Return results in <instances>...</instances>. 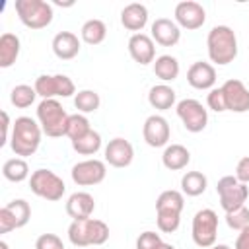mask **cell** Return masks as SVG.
Listing matches in <instances>:
<instances>
[{
    "label": "cell",
    "instance_id": "7402d4cb",
    "mask_svg": "<svg viewBox=\"0 0 249 249\" xmlns=\"http://www.w3.org/2000/svg\"><path fill=\"white\" fill-rule=\"evenodd\" d=\"M121 23L128 31H136V33L142 31L148 23V8L144 4H136V2L124 6L121 12Z\"/></svg>",
    "mask_w": 249,
    "mask_h": 249
},
{
    "label": "cell",
    "instance_id": "8fae6325",
    "mask_svg": "<svg viewBox=\"0 0 249 249\" xmlns=\"http://www.w3.org/2000/svg\"><path fill=\"white\" fill-rule=\"evenodd\" d=\"M31 218V206L23 198H16L0 208V233L23 228Z\"/></svg>",
    "mask_w": 249,
    "mask_h": 249
},
{
    "label": "cell",
    "instance_id": "8992f818",
    "mask_svg": "<svg viewBox=\"0 0 249 249\" xmlns=\"http://www.w3.org/2000/svg\"><path fill=\"white\" fill-rule=\"evenodd\" d=\"M29 187H31V193L45 198V200H51V202H56L62 198L64 191H66V185L64 181L51 169H37L31 173L29 177Z\"/></svg>",
    "mask_w": 249,
    "mask_h": 249
},
{
    "label": "cell",
    "instance_id": "1f68e13d",
    "mask_svg": "<svg viewBox=\"0 0 249 249\" xmlns=\"http://www.w3.org/2000/svg\"><path fill=\"white\" fill-rule=\"evenodd\" d=\"M74 105L76 109L84 115V113H95L101 105V99H99V93L93 91V89H82L74 95Z\"/></svg>",
    "mask_w": 249,
    "mask_h": 249
},
{
    "label": "cell",
    "instance_id": "2e32d148",
    "mask_svg": "<svg viewBox=\"0 0 249 249\" xmlns=\"http://www.w3.org/2000/svg\"><path fill=\"white\" fill-rule=\"evenodd\" d=\"M128 54L132 56L134 62L146 66L156 60V45L154 39L146 33H134L128 39Z\"/></svg>",
    "mask_w": 249,
    "mask_h": 249
},
{
    "label": "cell",
    "instance_id": "7bdbcfd3",
    "mask_svg": "<svg viewBox=\"0 0 249 249\" xmlns=\"http://www.w3.org/2000/svg\"><path fill=\"white\" fill-rule=\"evenodd\" d=\"M208 249H231L230 245H226V243H214L212 247H208Z\"/></svg>",
    "mask_w": 249,
    "mask_h": 249
},
{
    "label": "cell",
    "instance_id": "836d02e7",
    "mask_svg": "<svg viewBox=\"0 0 249 249\" xmlns=\"http://www.w3.org/2000/svg\"><path fill=\"white\" fill-rule=\"evenodd\" d=\"M35 97H37L35 88L27 86V84H19V86H16V88L10 91V101H12V105L18 107V109H25V107L33 105Z\"/></svg>",
    "mask_w": 249,
    "mask_h": 249
},
{
    "label": "cell",
    "instance_id": "83f0119b",
    "mask_svg": "<svg viewBox=\"0 0 249 249\" xmlns=\"http://www.w3.org/2000/svg\"><path fill=\"white\" fill-rule=\"evenodd\" d=\"M206 187H208V179L200 171H187L181 177V191L187 196H198L206 191Z\"/></svg>",
    "mask_w": 249,
    "mask_h": 249
},
{
    "label": "cell",
    "instance_id": "74e56055",
    "mask_svg": "<svg viewBox=\"0 0 249 249\" xmlns=\"http://www.w3.org/2000/svg\"><path fill=\"white\" fill-rule=\"evenodd\" d=\"M161 237L156 231H142L136 239V249H158L161 245Z\"/></svg>",
    "mask_w": 249,
    "mask_h": 249
},
{
    "label": "cell",
    "instance_id": "cb8c5ba5",
    "mask_svg": "<svg viewBox=\"0 0 249 249\" xmlns=\"http://www.w3.org/2000/svg\"><path fill=\"white\" fill-rule=\"evenodd\" d=\"M148 103L158 111H167L175 105V89L167 84L152 86L148 91Z\"/></svg>",
    "mask_w": 249,
    "mask_h": 249
},
{
    "label": "cell",
    "instance_id": "e0dca14e",
    "mask_svg": "<svg viewBox=\"0 0 249 249\" xmlns=\"http://www.w3.org/2000/svg\"><path fill=\"white\" fill-rule=\"evenodd\" d=\"M134 158V148L124 138H113L105 146V161L113 167H128Z\"/></svg>",
    "mask_w": 249,
    "mask_h": 249
},
{
    "label": "cell",
    "instance_id": "8d00e7d4",
    "mask_svg": "<svg viewBox=\"0 0 249 249\" xmlns=\"http://www.w3.org/2000/svg\"><path fill=\"white\" fill-rule=\"evenodd\" d=\"M156 222H158V230L160 231L173 233V231H177V228L181 224V216L179 214H158Z\"/></svg>",
    "mask_w": 249,
    "mask_h": 249
},
{
    "label": "cell",
    "instance_id": "ac0fdd59",
    "mask_svg": "<svg viewBox=\"0 0 249 249\" xmlns=\"http://www.w3.org/2000/svg\"><path fill=\"white\" fill-rule=\"evenodd\" d=\"M187 82L195 89H212L216 84V68L210 62H193L187 70Z\"/></svg>",
    "mask_w": 249,
    "mask_h": 249
},
{
    "label": "cell",
    "instance_id": "7a4b0ae2",
    "mask_svg": "<svg viewBox=\"0 0 249 249\" xmlns=\"http://www.w3.org/2000/svg\"><path fill=\"white\" fill-rule=\"evenodd\" d=\"M206 47H208L210 60L220 66L233 62L237 56V37H235L233 29L228 25H214L208 31Z\"/></svg>",
    "mask_w": 249,
    "mask_h": 249
},
{
    "label": "cell",
    "instance_id": "ee69618b",
    "mask_svg": "<svg viewBox=\"0 0 249 249\" xmlns=\"http://www.w3.org/2000/svg\"><path fill=\"white\" fill-rule=\"evenodd\" d=\"M158 249H175V247H173L171 243H161V245H160Z\"/></svg>",
    "mask_w": 249,
    "mask_h": 249
},
{
    "label": "cell",
    "instance_id": "f546056e",
    "mask_svg": "<svg viewBox=\"0 0 249 249\" xmlns=\"http://www.w3.org/2000/svg\"><path fill=\"white\" fill-rule=\"evenodd\" d=\"M80 35H82V41L84 43H88V45H99L107 37V27H105V23L101 19H88L82 25Z\"/></svg>",
    "mask_w": 249,
    "mask_h": 249
},
{
    "label": "cell",
    "instance_id": "f6af8a7d",
    "mask_svg": "<svg viewBox=\"0 0 249 249\" xmlns=\"http://www.w3.org/2000/svg\"><path fill=\"white\" fill-rule=\"evenodd\" d=\"M0 249H8V243L6 241H0Z\"/></svg>",
    "mask_w": 249,
    "mask_h": 249
},
{
    "label": "cell",
    "instance_id": "e575fe53",
    "mask_svg": "<svg viewBox=\"0 0 249 249\" xmlns=\"http://www.w3.org/2000/svg\"><path fill=\"white\" fill-rule=\"evenodd\" d=\"M226 224L231 230L241 231L243 228L249 226V208L247 206H239V208H235L231 212H226Z\"/></svg>",
    "mask_w": 249,
    "mask_h": 249
},
{
    "label": "cell",
    "instance_id": "4316f807",
    "mask_svg": "<svg viewBox=\"0 0 249 249\" xmlns=\"http://www.w3.org/2000/svg\"><path fill=\"white\" fill-rule=\"evenodd\" d=\"M154 74L163 82H173L179 76V62L171 54H161L154 60Z\"/></svg>",
    "mask_w": 249,
    "mask_h": 249
},
{
    "label": "cell",
    "instance_id": "3957f363",
    "mask_svg": "<svg viewBox=\"0 0 249 249\" xmlns=\"http://www.w3.org/2000/svg\"><path fill=\"white\" fill-rule=\"evenodd\" d=\"M68 239L76 247L103 245L109 239V226L103 220L95 218L72 220V224L68 226Z\"/></svg>",
    "mask_w": 249,
    "mask_h": 249
},
{
    "label": "cell",
    "instance_id": "9c48e42d",
    "mask_svg": "<svg viewBox=\"0 0 249 249\" xmlns=\"http://www.w3.org/2000/svg\"><path fill=\"white\" fill-rule=\"evenodd\" d=\"M216 193L220 196V206L224 208V212H231L239 206H245L249 189L247 185L239 183L235 175H224L216 185Z\"/></svg>",
    "mask_w": 249,
    "mask_h": 249
},
{
    "label": "cell",
    "instance_id": "4dcf8cb0",
    "mask_svg": "<svg viewBox=\"0 0 249 249\" xmlns=\"http://www.w3.org/2000/svg\"><path fill=\"white\" fill-rule=\"evenodd\" d=\"M72 148H74V152H78L80 156H93V154H97V152L101 150V134L91 128L86 136L74 140V142H72Z\"/></svg>",
    "mask_w": 249,
    "mask_h": 249
},
{
    "label": "cell",
    "instance_id": "5bb4252c",
    "mask_svg": "<svg viewBox=\"0 0 249 249\" xmlns=\"http://www.w3.org/2000/svg\"><path fill=\"white\" fill-rule=\"evenodd\" d=\"M142 136H144L146 144H148V146H152V148L167 146L169 136H171L169 123H167L161 115H150V117L144 121Z\"/></svg>",
    "mask_w": 249,
    "mask_h": 249
},
{
    "label": "cell",
    "instance_id": "d590c367",
    "mask_svg": "<svg viewBox=\"0 0 249 249\" xmlns=\"http://www.w3.org/2000/svg\"><path fill=\"white\" fill-rule=\"evenodd\" d=\"M206 105H208V109H212V111H216V113L228 111V107H226V97H224L222 88H212V89L208 91V95H206Z\"/></svg>",
    "mask_w": 249,
    "mask_h": 249
},
{
    "label": "cell",
    "instance_id": "ba28073f",
    "mask_svg": "<svg viewBox=\"0 0 249 249\" xmlns=\"http://www.w3.org/2000/svg\"><path fill=\"white\" fill-rule=\"evenodd\" d=\"M33 88L43 99L70 97L72 93H76V86L66 74H41L37 76Z\"/></svg>",
    "mask_w": 249,
    "mask_h": 249
},
{
    "label": "cell",
    "instance_id": "6da1fadb",
    "mask_svg": "<svg viewBox=\"0 0 249 249\" xmlns=\"http://www.w3.org/2000/svg\"><path fill=\"white\" fill-rule=\"evenodd\" d=\"M41 134H43V128L35 119L18 117L12 124V136H10L12 152L21 158L33 156L41 144Z\"/></svg>",
    "mask_w": 249,
    "mask_h": 249
},
{
    "label": "cell",
    "instance_id": "484cf974",
    "mask_svg": "<svg viewBox=\"0 0 249 249\" xmlns=\"http://www.w3.org/2000/svg\"><path fill=\"white\" fill-rule=\"evenodd\" d=\"M19 56V37L6 31L0 37V66L10 68Z\"/></svg>",
    "mask_w": 249,
    "mask_h": 249
},
{
    "label": "cell",
    "instance_id": "52a82bcc",
    "mask_svg": "<svg viewBox=\"0 0 249 249\" xmlns=\"http://www.w3.org/2000/svg\"><path fill=\"white\" fill-rule=\"evenodd\" d=\"M193 241L195 245L208 249L216 243V235H218V214L212 208H202L195 214L193 218Z\"/></svg>",
    "mask_w": 249,
    "mask_h": 249
},
{
    "label": "cell",
    "instance_id": "b9f144b4",
    "mask_svg": "<svg viewBox=\"0 0 249 249\" xmlns=\"http://www.w3.org/2000/svg\"><path fill=\"white\" fill-rule=\"evenodd\" d=\"M235 249H249V226L239 231L235 239Z\"/></svg>",
    "mask_w": 249,
    "mask_h": 249
},
{
    "label": "cell",
    "instance_id": "277c9868",
    "mask_svg": "<svg viewBox=\"0 0 249 249\" xmlns=\"http://www.w3.org/2000/svg\"><path fill=\"white\" fill-rule=\"evenodd\" d=\"M68 113L64 107L58 103V99H43L37 105V121L43 128V132L51 138H60L66 136V123H68Z\"/></svg>",
    "mask_w": 249,
    "mask_h": 249
},
{
    "label": "cell",
    "instance_id": "d6986e66",
    "mask_svg": "<svg viewBox=\"0 0 249 249\" xmlns=\"http://www.w3.org/2000/svg\"><path fill=\"white\" fill-rule=\"evenodd\" d=\"M150 31H152L150 37H152L158 45H161V47H173V45H177L179 39H181V29H179V25H177L175 21L167 19V18H158V19L152 23Z\"/></svg>",
    "mask_w": 249,
    "mask_h": 249
},
{
    "label": "cell",
    "instance_id": "f1b7e54d",
    "mask_svg": "<svg viewBox=\"0 0 249 249\" xmlns=\"http://www.w3.org/2000/svg\"><path fill=\"white\" fill-rule=\"evenodd\" d=\"M2 175H4V179L12 181V183H21L29 177V165L23 158L6 160L2 165Z\"/></svg>",
    "mask_w": 249,
    "mask_h": 249
},
{
    "label": "cell",
    "instance_id": "9a60e30c",
    "mask_svg": "<svg viewBox=\"0 0 249 249\" xmlns=\"http://www.w3.org/2000/svg\"><path fill=\"white\" fill-rule=\"evenodd\" d=\"M222 91L226 97L228 111H233V113L249 111V89L241 80H237V78L226 80L222 86Z\"/></svg>",
    "mask_w": 249,
    "mask_h": 249
},
{
    "label": "cell",
    "instance_id": "7c38bea8",
    "mask_svg": "<svg viewBox=\"0 0 249 249\" xmlns=\"http://www.w3.org/2000/svg\"><path fill=\"white\" fill-rule=\"evenodd\" d=\"M70 175L78 187H91V185H99L105 179L107 167H105V161H101V160H95V158L84 160L72 167Z\"/></svg>",
    "mask_w": 249,
    "mask_h": 249
},
{
    "label": "cell",
    "instance_id": "60d3db41",
    "mask_svg": "<svg viewBox=\"0 0 249 249\" xmlns=\"http://www.w3.org/2000/svg\"><path fill=\"white\" fill-rule=\"evenodd\" d=\"M10 124H14V123H10V117H8V113L6 111H2V140H0V146H4L8 140H10Z\"/></svg>",
    "mask_w": 249,
    "mask_h": 249
},
{
    "label": "cell",
    "instance_id": "603a6c76",
    "mask_svg": "<svg viewBox=\"0 0 249 249\" xmlns=\"http://www.w3.org/2000/svg\"><path fill=\"white\" fill-rule=\"evenodd\" d=\"M189 161H191V152L183 144H169V146H165V150L161 154V163L169 171L185 169L189 165Z\"/></svg>",
    "mask_w": 249,
    "mask_h": 249
},
{
    "label": "cell",
    "instance_id": "4fadbf2b",
    "mask_svg": "<svg viewBox=\"0 0 249 249\" xmlns=\"http://www.w3.org/2000/svg\"><path fill=\"white\" fill-rule=\"evenodd\" d=\"M204 21H206V12L198 2L185 0V2H179L175 6V23L179 27L195 31V29L202 27Z\"/></svg>",
    "mask_w": 249,
    "mask_h": 249
},
{
    "label": "cell",
    "instance_id": "ab89813d",
    "mask_svg": "<svg viewBox=\"0 0 249 249\" xmlns=\"http://www.w3.org/2000/svg\"><path fill=\"white\" fill-rule=\"evenodd\" d=\"M235 179L239 183H243V185L249 183V156H245V158H241L237 161V165H235Z\"/></svg>",
    "mask_w": 249,
    "mask_h": 249
},
{
    "label": "cell",
    "instance_id": "5b68a950",
    "mask_svg": "<svg viewBox=\"0 0 249 249\" xmlns=\"http://www.w3.org/2000/svg\"><path fill=\"white\" fill-rule=\"evenodd\" d=\"M19 21L29 29H45L53 21V6L45 0H16L14 4Z\"/></svg>",
    "mask_w": 249,
    "mask_h": 249
},
{
    "label": "cell",
    "instance_id": "30bf717a",
    "mask_svg": "<svg viewBox=\"0 0 249 249\" xmlns=\"http://www.w3.org/2000/svg\"><path fill=\"white\" fill-rule=\"evenodd\" d=\"M175 111H177V117L181 119L183 126L189 132H200L208 124V111L196 99H189V97L187 99H181L175 105Z\"/></svg>",
    "mask_w": 249,
    "mask_h": 249
},
{
    "label": "cell",
    "instance_id": "ffe728a7",
    "mask_svg": "<svg viewBox=\"0 0 249 249\" xmlns=\"http://www.w3.org/2000/svg\"><path fill=\"white\" fill-rule=\"evenodd\" d=\"M95 210V200L89 193L86 191H78V193H72L66 200V214L72 218V220H84V218H89Z\"/></svg>",
    "mask_w": 249,
    "mask_h": 249
},
{
    "label": "cell",
    "instance_id": "d4e9b609",
    "mask_svg": "<svg viewBox=\"0 0 249 249\" xmlns=\"http://www.w3.org/2000/svg\"><path fill=\"white\" fill-rule=\"evenodd\" d=\"M185 206V198L179 191H163L160 193L158 200H156V214H179L181 216V210Z\"/></svg>",
    "mask_w": 249,
    "mask_h": 249
},
{
    "label": "cell",
    "instance_id": "44dd1931",
    "mask_svg": "<svg viewBox=\"0 0 249 249\" xmlns=\"http://www.w3.org/2000/svg\"><path fill=\"white\" fill-rule=\"evenodd\" d=\"M53 53L60 60H70L80 53V39L72 31H60L53 37Z\"/></svg>",
    "mask_w": 249,
    "mask_h": 249
},
{
    "label": "cell",
    "instance_id": "d6a6232c",
    "mask_svg": "<svg viewBox=\"0 0 249 249\" xmlns=\"http://www.w3.org/2000/svg\"><path fill=\"white\" fill-rule=\"evenodd\" d=\"M89 130H91V126H89V121H88L86 115L76 113V115H70V117H68V123H66V136L70 138V142H74V140L86 136Z\"/></svg>",
    "mask_w": 249,
    "mask_h": 249
},
{
    "label": "cell",
    "instance_id": "f35d334b",
    "mask_svg": "<svg viewBox=\"0 0 249 249\" xmlns=\"http://www.w3.org/2000/svg\"><path fill=\"white\" fill-rule=\"evenodd\" d=\"M35 249H64L62 239L54 233H43L35 241Z\"/></svg>",
    "mask_w": 249,
    "mask_h": 249
}]
</instances>
